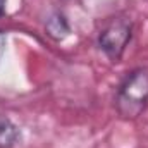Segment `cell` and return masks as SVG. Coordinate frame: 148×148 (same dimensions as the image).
Returning <instances> with one entry per match:
<instances>
[{"label": "cell", "mask_w": 148, "mask_h": 148, "mask_svg": "<svg viewBox=\"0 0 148 148\" xmlns=\"http://www.w3.org/2000/svg\"><path fill=\"white\" fill-rule=\"evenodd\" d=\"M148 107V69L136 67L124 76L115 93V110L121 119L134 121Z\"/></svg>", "instance_id": "6da1fadb"}, {"label": "cell", "mask_w": 148, "mask_h": 148, "mask_svg": "<svg viewBox=\"0 0 148 148\" xmlns=\"http://www.w3.org/2000/svg\"><path fill=\"white\" fill-rule=\"evenodd\" d=\"M131 38H133L131 19L124 16H117L100 29L97 36V47L110 62H119L127 45L131 43Z\"/></svg>", "instance_id": "7a4b0ae2"}, {"label": "cell", "mask_w": 148, "mask_h": 148, "mask_svg": "<svg viewBox=\"0 0 148 148\" xmlns=\"http://www.w3.org/2000/svg\"><path fill=\"white\" fill-rule=\"evenodd\" d=\"M45 35L53 41H62L71 35V24L62 10H53L45 21Z\"/></svg>", "instance_id": "3957f363"}, {"label": "cell", "mask_w": 148, "mask_h": 148, "mask_svg": "<svg viewBox=\"0 0 148 148\" xmlns=\"http://www.w3.org/2000/svg\"><path fill=\"white\" fill-rule=\"evenodd\" d=\"M21 140L19 126L7 115H0V148H14Z\"/></svg>", "instance_id": "277c9868"}, {"label": "cell", "mask_w": 148, "mask_h": 148, "mask_svg": "<svg viewBox=\"0 0 148 148\" xmlns=\"http://www.w3.org/2000/svg\"><path fill=\"white\" fill-rule=\"evenodd\" d=\"M5 47H7V36H5L3 31H0V60H2V57L5 53Z\"/></svg>", "instance_id": "5b68a950"}, {"label": "cell", "mask_w": 148, "mask_h": 148, "mask_svg": "<svg viewBox=\"0 0 148 148\" xmlns=\"http://www.w3.org/2000/svg\"><path fill=\"white\" fill-rule=\"evenodd\" d=\"M5 5H7V0H0V17L5 14Z\"/></svg>", "instance_id": "8992f818"}]
</instances>
